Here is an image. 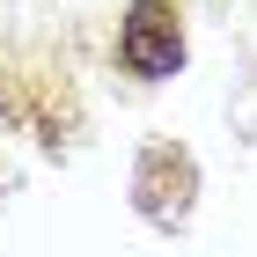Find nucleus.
Listing matches in <instances>:
<instances>
[{"instance_id": "nucleus-1", "label": "nucleus", "mask_w": 257, "mask_h": 257, "mask_svg": "<svg viewBox=\"0 0 257 257\" xmlns=\"http://www.w3.org/2000/svg\"><path fill=\"white\" fill-rule=\"evenodd\" d=\"M191 191H198V162L184 155L177 140H147L140 162H133V206L155 220V228H184Z\"/></svg>"}, {"instance_id": "nucleus-2", "label": "nucleus", "mask_w": 257, "mask_h": 257, "mask_svg": "<svg viewBox=\"0 0 257 257\" xmlns=\"http://www.w3.org/2000/svg\"><path fill=\"white\" fill-rule=\"evenodd\" d=\"M118 59H125V74H140V81L184 74V15L169 0H133L125 22H118Z\"/></svg>"}]
</instances>
